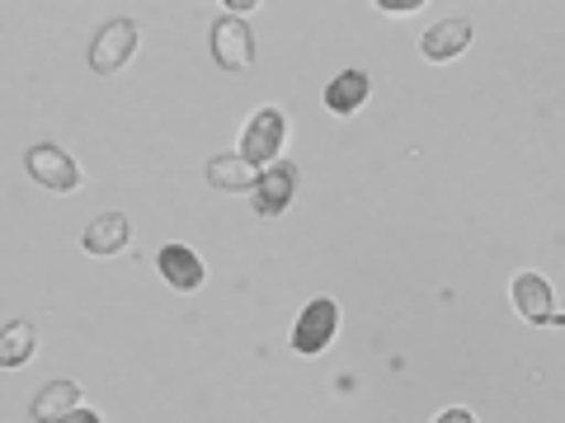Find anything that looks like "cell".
I'll use <instances>...</instances> for the list:
<instances>
[{
	"label": "cell",
	"instance_id": "ba28073f",
	"mask_svg": "<svg viewBox=\"0 0 565 423\" xmlns=\"http://www.w3.org/2000/svg\"><path fill=\"white\" fill-rule=\"evenodd\" d=\"M156 269H161L170 288H180V292H199L203 288V259L193 254L189 245H166V250L156 254Z\"/></svg>",
	"mask_w": 565,
	"mask_h": 423
},
{
	"label": "cell",
	"instance_id": "7c38bea8",
	"mask_svg": "<svg viewBox=\"0 0 565 423\" xmlns=\"http://www.w3.org/2000/svg\"><path fill=\"white\" fill-rule=\"evenodd\" d=\"M367 90H373V85H367L363 70H340V76L326 85V109H330V113H340V118L359 113L363 104H367Z\"/></svg>",
	"mask_w": 565,
	"mask_h": 423
},
{
	"label": "cell",
	"instance_id": "7a4b0ae2",
	"mask_svg": "<svg viewBox=\"0 0 565 423\" xmlns=\"http://www.w3.org/2000/svg\"><path fill=\"white\" fill-rule=\"evenodd\" d=\"M334 329H340V306L330 302V296H316V302L297 315V329H292V352L297 358H316V352H326Z\"/></svg>",
	"mask_w": 565,
	"mask_h": 423
},
{
	"label": "cell",
	"instance_id": "4fadbf2b",
	"mask_svg": "<svg viewBox=\"0 0 565 423\" xmlns=\"http://www.w3.org/2000/svg\"><path fill=\"white\" fill-rule=\"evenodd\" d=\"M207 184L212 188H250L259 184V170H250L241 155H212L207 161Z\"/></svg>",
	"mask_w": 565,
	"mask_h": 423
},
{
	"label": "cell",
	"instance_id": "5bb4252c",
	"mask_svg": "<svg viewBox=\"0 0 565 423\" xmlns=\"http://www.w3.org/2000/svg\"><path fill=\"white\" fill-rule=\"evenodd\" d=\"M33 348H39V329L29 321H14V325H6V334H0V362L6 367H24L33 358Z\"/></svg>",
	"mask_w": 565,
	"mask_h": 423
},
{
	"label": "cell",
	"instance_id": "277c9868",
	"mask_svg": "<svg viewBox=\"0 0 565 423\" xmlns=\"http://www.w3.org/2000/svg\"><path fill=\"white\" fill-rule=\"evenodd\" d=\"M132 52H137V24L132 20H109L90 43V66L99 70V76H114V70L128 66Z\"/></svg>",
	"mask_w": 565,
	"mask_h": 423
},
{
	"label": "cell",
	"instance_id": "9c48e42d",
	"mask_svg": "<svg viewBox=\"0 0 565 423\" xmlns=\"http://www.w3.org/2000/svg\"><path fill=\"white\" fill-rule=\"evenodd\" d=\"M467 47H471V20H444V24H434L429 33H424V43H419V52L429 62H452V57H462Z\"/></svg>",
	"mask_w": 565,
	"mask_h": 423
},
{
	"label": "cell",
	"instance_id": "9a60e30c",
	"mask_svg": "<svg viewBox=\"0 0 565 423\" xmlns=\"http://www.w3.org/2000/svg\"><path fill=\"white\" fill-rule=\"evenodd\" d=\"M386 14H411V10H424V0H382Z\"/></svg>",
	"mask_w": 565,
	"mask_h": 423
},
{
	"label": "cell",
	"instance_id": "52a82bcc",
	"mask_svg": "<svg viewBox=\"0 0 565 423\" xmlns=\"http://www.w3.org/2000/svg\"><path fill=\"white\" fill-rule=\"evenodd\" d=\"M297 198V165L292 161H278L259 174V184H255V212L259 217H278V212H288V203Z\"/></svg>",
	"mask_w": 565,
	"mask_h": 423
},
{
	"label": "cell",
	"instance_id": "8fae6325",
	"mask_svg": "<svg viewBox=\"0 0 565 423\" xmlns=\"http://www.w3.org/2000/svg\"><path fill=\"white\" fill-rule=\"evenodd\" d=\"M81 410V386L76 381H47L33 400V423H62L66 414Z\"/></svg>",
	"mask_w": 565,
	"mask_h": 423
},
{
	"label": "cell",
	"instance_id": "30bf717a",
	"mask_svg": "<svg viewBox=\"0 0 565 423\" xmlns=\"http://www.w3.org/2000/svg\"><path fill=\"white\" fill-rule=\"evenodd\" d=\"M128 217H122V212H99V217L85 226L81 231V245L90 254H118V250H128Z\"/></svg>",
	"mask_w": 565,
	"mask_h": 423
},
{
	"label": "cell",
	"instance_id": "6da1fadb",
	"mask_svg": "<svg viewBox=\"0 0 565 423\" xmlns=\"http://www.w3.org/2000/svg\"><path fill=\"white\" fill-rule=\"evenodd\" d=\"M282 137H288V122H282V113L278 109H255L250 122H245V137H241V161L264 174L269 165H278Z\"/></svg>",
	"mask_w": 565,
	"mask_h": 423
},
{
	"label": "cell",
	"instance_id": "3957f363",
	"mask_svg": "<svg viewBox=\"0 0 565 423\" xmlns=\"http://www.w3.org/2000/svg\"><path fill=\"white\" fill-rule=\"evenodd\" d=\"M24 165H29L33 180H39L43 188H52V193H76V188L85 184L81 165L71 161V155H66L62 147H52V141H43V147H33V151L24 155Z\"/></svg>",
	"mask_w": 565,
	"mask_h": 423
},
{
	"label": "cell",
	"instance_id": "2e32d148",
	"mask_svg": "<svg viewBox=\"0 0 565 423\" xmlns=\"http://www.w3.org/2000/svg\"><path fill=\"white\" fill-rule=\"evenodd\" d=\"M434 423H476V419H471L467 410H444V414H438Z\"/></svg>",
	"mask_w": 565,
	"mask_h": 423
},
{
	"label": "cell",
	"instance_id": "e0dca14e",
	"mask_svg": "<svg viewBox=\"0 0 565 423\" xmlns=\"http://www.w3.org/2000/svg\"><path fill=\"white\" fill-rule=\"evenodd\" d=\"M62 423H99V414L95 410H76V414H66Z\"/></svg>",
	"mask_w": 565,
	"mask_h": 423
},
{
	"label": "cell",
	"instance_id": "5b68a950",
	"mask_svg": "<svg viewBox=\"0 0 565 423\" xmlns=\"http://www.w3.org/2000/svg\"><path fill=\"white\" fill-rule=\"evenodd\" d=\"M509 296H514V311L523 315L527 325H561L565 321V315H556L552 288H546L542 273H514V282H509Z\"/></svg>",
	"mask_w": 565,
	"mask_h": 423
},
{
	"label": "cell",
	"instance_id": "8992f818",
	"mask_svg": "<svg viewBox=\"0 0 565 423\" xmlns=\"http://www.w3.org/2000/svg\"><path fill=\"white\" fill-rule=\"evenodd\" d=\"M212 57H217L222 70H245L255 62V33L245 20H217L212 24Z\"/></svg>",
	"mask_w": 565,
	"mask_h": 423
}]
</instances>
